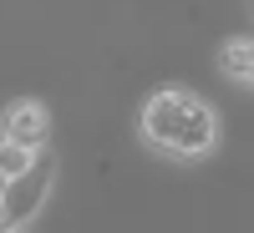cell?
I'll use <instances>...</instances> for the list:
<instances>
[{
    "mask_svg": "<svg viewBox=\"0 0 254 233\" xmlns=\"http://www.w3.org/2000/svg\"><path fill=\"white\" fill-rule=\"evenodd\" d=\"M142 132H147L153 147H163V152H173V157H203L208 147H214V137H219V122L193 92L163 87L142 107Z\"/></svg>",
    "mask_w": 254,
    "mask_h": 233,
    "instance_id": "obj_1",
    "label": "cell"
},
{
    "mask_svg": "<svg viewBox=\"0 0 254 233\" xmlns=\"http://www.w3.org/2000/svg\"><path fill=\"white\" fill-rule=\"evenodd\" d=\"M51 173H56V162L41 152V162H31L20 178L5 183V198H0V203H5V223H10V228H20V223H31V218H36V208L46 203Z\"/></svg>",
    "mask_w": 254,
    "mask_h": 233,
    "instance_id": "obj_2",
    "label": "cell"
},
{
    "mask_svg": "<svg viewBox=\"0 0 254 233\" xmlns=\"http://www.w3.org/2000/svg\"><path fill=\"white\" fill-rule=\"evenodd\" d=\"M46 132H51V117H46L41 101H15V107L5 112V137L26 142V147H41Z\"/></svg>",
    "mask_w": 254,
    "mask_h": 233,
    "instance_id": "obj_3",
    "label": "cell"
},
{
    "mask_svg": "<svg viewBox=\"0 0 254 233\" xmlns=\"http://www.w3.org/2000/svg\"><path fill=\"white\" fill-rule=\"evenodd\" d=\"M36 162V147H26V142H15V137H5V142H0V178H20V173H26V167Z\"/></svg>",
    "mask_w": 254,
    "mask_h": 233,
    "instance_id": "obj_4",
    "label": "cell"
},
{
    "mask_svg": "<svg viewBox=\"0 0 254 233\" xmlns=\"http://www.w3.org/2000/svg\"><path fill=\"white\" fill-rule=\"evenodd\" d=\"M249 51H254V41H229L224 56H219V66L229 81H249Z\"/></svg>",
    "mask_w": 254,
    "mask_h": 233,
    "instance_id": "obj_5",
    "label": "cell"
},
{
    "mask_svg": "<svg viewBox=\"0 0 254 233\" xmlns=\"http://www.w3.org/2000/svg\"><path fill=\"white\" fill-rule=\"evenodd\" d=\"M249 87H254V51H249Z\"/></svg>",
    "mask_w": 254,
    "mask_h": 233,
    "instance_id": "obj_6",
    "label": "cell"
},
{
    "mask_svg": "<svg viewBox=\"0 0 254 233\" xmlns=\"http://www.w3.org/2000/svg\"><path fill=\"white\" fill-rule=\"evenodd\" d=\"M0 228H10V223H5V203H0Z\"/></svg>",
    "mask_w": 254,
    "mask_h": 233,
    "instance_id": "obj_7",
    "label": "cell"
},
{
    "mask_svg": "<svg viewBox=\"0 0 254 233\" xmlns=\"http://www.w3.org/2000/svg\"><path fill=\"white\" fill-rule=\"evenodd\" d=\"M0 198H5V178H0Z\"/></svg>",
    "mask_w": 254,
    "mask_h": 233,
    "instance_id": "obj_8",
    "label": "cell"
},
{
    "mask_svg": "<svg viewBox=\"0 0 254 233\" xmlns=\"http://www.w3.org/2000/svg\"><path fill=\"white\" fill-rule=\"evenodd\" d=\"M249 15H254V0H249Z\"/></svg>",
    "mask_w": 254,
    "mask_h": 233,
    "instance_id": "obj_9",
    "label": "cell"
}]
</instances>
